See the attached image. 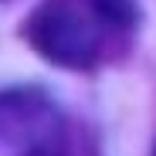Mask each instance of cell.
I'll use <instances>...</instances> for the list:
<instances>
[{"label": "cell", "instance_id": "6da1fadb", "mask_svg": "<svg viewBox=\"0 0 156 156\" xmlns=\"http://www.w3.org/2000/svg\"><path fill=\"white\" fill-rule=\"evenodd\" d=\"M136 31V0H44L24 24V37L37 55L71 71L119 61L133 48Z\"/></svg>", "mask_w": 156, "mask_h": 156}, {"label": "cell", "instance_id": "7a4b0ae2", "mask_svg": "<svg viewBox=\"0 0 156 156\" xmlns=\"http://www.w3.org/2000/svg\"><path fill=\"white\" fill-rule=\"evenodd\" d=\"M0 156H68L65 119L37 88L0 95Z\"/></svg>", "mask_w": 156, "mask_h": 156}, {"label": "cell", "instance_id": "3957f363", "mask_svg": "<svg viewBox=\"0 0 156 156\" xmlns=\"http://www.w3.org/2000/svg\"><path fill=\"white\" fill-rule=\"evenodd\" d=\"M153 156H156V149H153Z\"/></svg>", "mask_w": 156, "mask_h": 156}]
</instances>
